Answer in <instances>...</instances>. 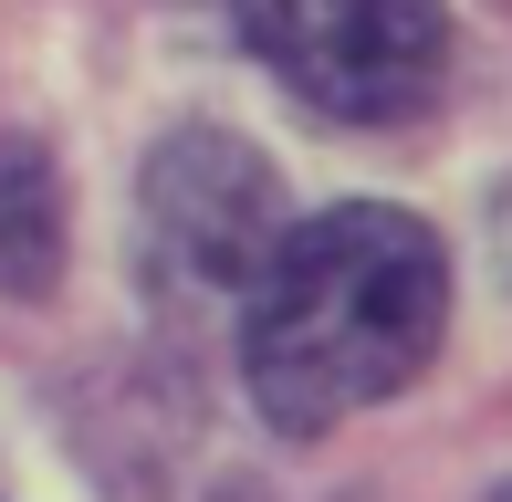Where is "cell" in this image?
<instances>
[{
  "label": "cell",
  "mask_w": 512,
  "mask_h": 502,
  "mask_svg": "<svg viewBox=\"0 0 512 502\" xmlns=\"http://www.w3.org/2000/svg\"><path fill=\"white\" fill-rule=\"evenodd\" d=\"M439 325H450V262H439L429 220L387 210V199L293 220V241L272 251L241 314L251 408L283 440H314V429L398 398L408 377H429Z\"/></svg>",
  "instance_id": "cell-1"
},
{
  "label": "cell",
  "mask_w": 512,
  "mask_h": 502,
  "mask_svg": "<svg viewBox=\"0 0 512 502\" xmlns=\"http://www.w3.org/2000/svg\"><path fill=\"white\" fill-rule=\"evenodd\" d=\"M136 220H147V283L168 293V304H189V314H230V304L251 314L272 251L293 241L262 147H241V136H220V126H178L168 147L147 157Z\"/></svg>",
  "instance_id": "cell-3"
},
{
  "label": "cell",
  "mask_w": 512,
  "mask_h": 502,
  "mask_svg": "<svg viewBox=\"0 0 512 502\" xmlns=\"http://www.w3.org/2000/svg\"><path fill=\"white\" fill-rule=\"evenodd\" d=\"M283 95L335 126H398L450 74V11L439 0H220Z\"/></svg>",
  "instance_id": "cell-2"
},
{
  "label": "cell",
  "mask_w": 512,
  "mask_h": 502,
  "mask_svg": "<svg viewBox=\"0 0 512 502\" xmlns=\"http://www.w3.org/2000/svg\"><path fill=\"white\" fill-rule=\"evenodd\" d=\"M53 241H63L53 168H42L32 136H11V147H0V283H11V293H42V283H53V262H63Z\"/></svg>",
  "instance_id": "cell-4"
},
{
  "label": "cell",
  "mask_w": 512,
  "mask_h": 502,
  "mask_svg": "<svg viewBox=\"0 0 512 502\" xmlns=\"http://www.w3.org/2000/svg\"><path fill=\"white\" fill-rule=\"evenodd\" d=\"M492 502H512V482H502V492H492Z\"/></svg>",
  "instance_id": "cell-5"
}]
</instances>
